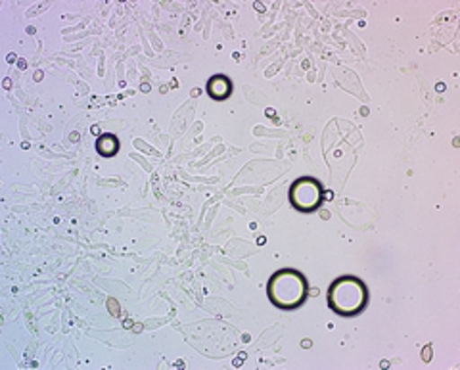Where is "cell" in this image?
Returning <instances> with one entry per match:
<instances>
[{
	"label": "cell",
	"instance_id": "cell-1",
	"mask_svg": "<svg viewBox=\"0 0 460 370\" xmlns=\"http://www.w3.org/2000/svg\"><path fill=\"white\" fill-rule=\"evenodd\" d=\"M309 282L296 269H280L267 284L270 304L282 311H294L307 300Z\"/></svg>",
	"mask_w": 460,
	"mask_h": 370
},
{
	"label": "cell",
	"instance_id": "cell-2",
	"mask_svg": "<svg viewBox=\"0 0 460 370\" xmlns=\"http://www.w3.org/2000/svg\"><path fill=\"white\" fill-rule=\"evenodd\" d=\"M368 304L367 284L357 277H340L328 288V307L341 317H355Z\"/></svg>",
	"mask_w": 460,
	"mask_h": 370
},
{
	"label": "cell",
	"instance_id": "cell-3",
	"mask_svg": "<svg viewBox=\"0 0 460 370\" xmlns=\"http://www.w3.org/2000/svg\"><path fill=\"white\" fill-rule=\"evenodd\" d=\"M288 196H290V204L297 211L311 213V211L321 207L323 198H324V190H323V184L316 179L301 177L292 184Z\"/></svg>",
	"mask_w": 460,
	"mask_h": 370
},
{
	"label": "cell",
	"instance_id": "cell-4",
	"mask_svg": "<svg viewBox=\"0 0 460 370\" xmlns=\"http://www.w3.org/2000/svg\"><path fill=\"white\" fill-rule=\"evenodd\" d=\"M208 92L213 101H225L233 92V83L225 75H213L208 83Z\"/></svg>",
	"mask_w": 460,
	"mask_h": 370
}]
</instances>
